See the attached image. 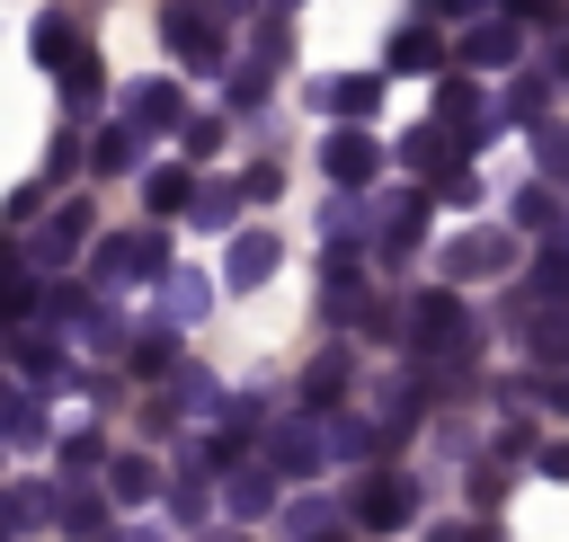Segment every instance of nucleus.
<instances>
[{
	"label": "nucleus",
	"mask_w": 569,
	"mask_h": 542,
	"mask_svg": "<svg viewBox=\"0 0 569 542\" xmlns=\"http://www.w3.org/2000/svg\"><path fill=\"white\" fill-rule=\"evenodd\" d=\"M222 18H231L222 0H169V9H160V36H169V53H178L196 80L231 71V27H222Z\"/></svg>",
	"instance_id": "nucleus-1"
},
{
	"label": "nucleus",
	"mask_w": 569,
	"mask_h": 542,
	"mask_svg": "<svg viewBox=\"0 0 569 542\" xmlns=\"http://www.w3.org/2000/svg\"><path fill=\"white\" fill-rule=\"evenodd\" d=\"M453 62H462V71L507 80V71L525 62V18H507V9H498V18H471V27L453 36Z\"/></svg>",
	"instance_id": "nucleus-2"
},
{
	"label": "nucleus",
	"mask_w": 569,
	"mask_h": 542,
	"mask_svg": "<svg viewBox=\"0 0 569 542\" xmlns=\"http://www.w3.org/2000/svg\"><path fill=\"white\" fill-rule=\"evenodd\" d=\"M409 338H418V355H445V364H462V355H471V320H462L453 284H436V293H418V302H409Z\"/></svg>",
	"instance_id": "nucleus-3"
},
{
	"label": "nucleus",
	"mask_w": 569,
	"mask_h": 542,
	"mask_svg": "<svg viewBox=\"0 0 569 542\" xmlns=\"http://www.w3.org/2000/svg\"><path fill=\"white\" fill-rule=\"evenodd\" d=\"M89 275H98V293H124L133 275H169V240H160V231H124V240H98Z\"/></svg>",
	"instance_id": "nucleus-4"
},
{
	"label": "nucleus",
	"mask_w": 569,
	"mask_h": 542,
	"mask_svg": "<svg viewBox=\"0 0 569 542\" xmlns=\"http://www.w3.org/2000/svg\"><path fill=\"white\" fill-rule=\"evenodd\" d=\"M462 160H471V142H462V124H445V116H436V124H418V133H400V169H409V178H427V187H445Z\"/></svg>",
	"instance_id": "nucleus-5"
},
{
	"label": "nucleus",
	"mask_w": 569,
	"mask_h": 542,
	"mask_svg": "<svg viewBox=\"0 0 569 542\" xmlns=\"http://www.w3.org/2000/svg\"><path fill=\"white\" fill-rule=\"evenodd\" d=\"M436 267H445L453 284H471V275H507V267H516V231H489V222H480V231L445 240V258H436Z\"/></svg>",
	"instance_id": "nucleus-6"
},
{
	"label": "nucleus",
	"mask_w": 569,
	"mask_h": 542,
	"mask_svg": "<svg viewBox=\"0 0 569 542\" xmlns=\"http://www.w3.org/2000/svg\"><path fill=\"white\" fill-rule=\"evenodd\" d=\"M409 515H418V480H409V471H373V480L356 489V524H365V533H400Z\"/></svg>",
	"instance_id": "nucleus-7"
},
{
	"label": "nucleus",
	"mask_w": 569,
	"mask_h": 542,
	"mask_svg": "<svg viewBox=\"0 0 569 542\" xmlns=\"http://www.w3.org/2000/svg\"><path fill=\"white\" fill-rule=\"evenodd\" d=\"M382 71H409V80H445V71H453V44H445V36L418 18V27H400V36H391Z\"/></svg>",
	"instance_id": "nucleus-8"
},
{
	"label": "nucleus",
	"mask_w": 569,
	"mask_h": 542,
	"mask_svg": "<svg viewBox=\"0 0 569 542\" xmlns=\"http://www.w3.org/2000/svg\"><path fill=\"white\" fill-rule=\"evenodd\" d=\"M418 222H427V195H418V187L373 195V249H382V258H409V249H418Z\"/></svg>",
	"instance_id": "nucleus-9"
},
{
	"label": "nucleus",
	"mask_w": 569,
	"mask_h": 542,
	"mask_svg": "<svg viewBox=\"0 0 569 542\" xmlns=\"http://www.w3.org/2000/svg\"><path fill=\"white\" fill-rule=\"evenodd\" d=\"M267 462H276V471H284V480H311V471H320V462H329V435H320V426H311V418H284V426H276V435H267Z\"/></svg>",
	"instance_id": "nucleus-10"
},
{
	"label": "nucleus",
	"mask_w": 569,
	"mask_h": 542,
	"mask_svg": "<svg viewBox=\"0 0 569 542\" xmlns=\"http://www.w3.org/2000/svg\"><path fill=\"white\" fill-rule=\"evenodd\" d=\"M276 258H284V240H276V231H231V249H222V275L249 293V284H267V275H276Z\"/></svg>",
	"instance_id": "nucleus-11"
},
{
	"label": "nucleus",
	"mask_w": 569,
	"mask_h": 542,
	"mask_svg": "<svg viewBox=\"0 0 569 542\" xmlns=\"http://www.w3.org/2000/svg\"><path fill=\"white\" fill-rule=\"evenodd\" d=\"M116 107H124L133 124H169V133L187 124V98H178V80H133V89H124Z\"/></svg>",
	"instance_id": "nucleus-12"
},
{
	"label": "nucleus",
	"mask_w": 569,
	"mask_h": 542,
	"mask_svg": "<svg viewBox=\"0 0 569 542\" xmlns=\"http://www.w3.org/2000/svg\"><path fill=\"white\" fill-rule=\"evenodd\" d=\"M311 107H338V116H373V107H382V71H347V80H311Z\"/></svg>",
	"instance_id": "nucleus-13"
},
{
	"label": "nucleus",
	"mask_w": 569,
	"mask_h": 542,
	"mask_svg": "<svg viewBox=\"0 0 569 542\" xmlns=\"http://www.w3.org/2000/svg\"><path fill=\"white\" fill-rule=\"evenodd\" d=\"M542 107H551V71H507V98H498V124H542Z\"/></svg>",
	"instance_id": "nucleus-14"
},
{
	"label": "nucleus",
	"mask_w": 569,
	"mask_h": 542,
	"mask_svg": "<svg viewBox=\"0 0 569 542\" xmlns=\"http://www.w3.org/2000/svg\"><path fill=\"white\" fill-rule=\"evenodd\" d=\"M329 178L338 187H373V169H382V142H365V133H329Z\"/></svg>",
	"instance_id": "nucleus-15"
},
{
	"label": "nucleus",
	"mask_w": 569,
	"mask_h": 542,
	"mask_svg": "<svg viewBox=\"0 0 569 542\" xmlns=\"http://www.w3.org/2000/svg\"><path fill=\"white\" fill-rule=\"evenodd\" d=\"M107 498H116V506H151V498H160V462H151V453H116V462H107Z\"/></svg>",
	"instance_id": "nucleus-16"
},
{
	"label": "nucleus",
	"mask_w": 569,
	"mask_h": 542,
	"mask_svg": "<svg viewBox=\"0 0 569 542\" xmlns=\"http://www.w3.org/2000/svg\"><path fill=\"white\" fill-rule=\"evenodd\" d=\"M560 293H569V231H551L542 258L525 267V302H560Z\"/></svg>",
	"instance_id": "nucleus-17"
},
{
	"label": "nucleus",
	"mask_w": 569,
	"mask_h": 542,
	"mask_svg": "<svg viewBox=\"0 0 569 542\" xmlns=\"http://www.w3.org/2000/svg\"><path fill=\"white\" fill-rule=\"evenodd\" d=\"M142 195H151V213H187V204H196V160L178 151L169 169H151V178H142Z\"/></svg>",
	"instance_id": "nucleus-18"
},
{
	"label": "nucleus",
	"mask_w": 569,
	"mask_h": 542,
	"mask_svg": "<svg viewBox=\"0 0 569 542\" xmlns=\"http://www.w3.org/2000/svg\"><path fill=\"white\" fill-rule=\"evenodd\" d=\"M240 204H249V187H222V178H213V187H196L187 222H196V231H240Z\"/></svg>",
	"instance_id": "nucleus-19"
},
{
	"label": "nucleus",
	"mask_w": 569,
	"mask_h": 542,
	"mask_svg": "<svg viewBox=\"0 0 569 542\" xmlns=\"http://www.w3.org/2000/svg\"><path fill=\"white\" fill-rule=\"evenodd\" d=\"M98 98H107V71H98V53H89V44H80V53H71V62H62V107H71V116H89V107H98Z\"/></svg>",
	"instance_id": "nucleus-20"
},
{
	"label": "nucleus",
	"mask_w": 569,
	"mask_h": 542,
	"mask_svg": "<svg viewBox=\"0 0 569 542\" xmlns=\"http://www.w3.org/2000/svg\"><path fill=\"white\" fill-rule=\"evenodd\" d=\"M80 240H89V204H62V213L44 222V240H36V267H62Z\"/></svg>",
	"instance_id": "nucleus-21"
},
{
	"label": "nucleus",
	"mask_w": 569,
	"mask_h": 542,
	"mask_svg": "<svg viewBox=\"0 0 569 542\" xmlns=\"http://www.w3.org/2000/svg\"><path fill=\"white\" fill-rule=\"evenodd\" d=\"M27 44H36V62H44V71H62V62L80 53V36H71V18H62V9H44V18L27 27Z\"/></svg>",
	"instance_id": "nucleus-22"
},
{
	"label": "nucleus",
	"mask_w": 569,
	"mask_h": 542,
	"mask_svg": "<svg viewBox=\"0 0 569 542\" xmlns=\"http://www.w3.org/2000/svg\"><path fill=\"white\" fill-rule=\"evenodd\" d=\"M222 506H231L240 524L267 515V506H276V471H231V480H222Z\"/></svg>",
	"instance_id": "nucleus-23"
},
{
	"label": "nucleus",
	"mask_w": 569,
	"mask_h": 542,
	"mask_svg": "<svg viewBox=\"0 0 569 542\" xmlns=\"http://www.w3.org/2000/svg\"><path fill=\"white\" fill-rule=\"evenodd\" d=\"M9 515H18V533H27V524H62V498H53L44 480H9Z\"/></svg>",
	"instance_id": "nucleus-24"
},
{
	"label": "nucleus",
	"mask_w": 569,
	"mask_h": 542,
	"mask_svg": "<svg viewBox=\"0 0 569 542\" xmlns=\"http://www.w3.org/2000/svg\"><path fill=\"white\" fill-rule=\"evenodd\" d=\"M62 533H71V542H116V533H107V498L71 489V498H62Z\"/></svg>",
	"instance_id": "nucleus-25"
},
{
	"label": "nucleus",
	"mask_w": 569,
	"mask_h": 542,
	"mask_svg": "<svg viewBox=\"0 0 569 542\" xmlns=\"http://www.w3.org/2000/svg\"><path fill=\"white\" fill-rule=\"evenodd\" d=\"M133 133H142L133 116H124V124H107V133L89 142V169H98V178H116V169H133Z\"/></svg>",
	"instance_id": "nucleus-26"
},
{
	"label": "nucleus",
	"mask_w": 569,
	"mask_h": 542,
	"mask_svg": "<svg viewBox=\"0 0 569 542\" xmlns=\"http://www.w3.org/2000/svg\"><path fill=\"white\" fill-rule=\"evenodd\" d=\"M222 142H231V133H222V116H187V124H178V151H187V160H213Z\"/></svg>",
	"instance_id": "nucleus-27"
},
{
	"label": "nucleus",
	"mask_w": 569,
	"mask_h": 542,
	"mask_svg": "<svg viewBox=\"0 0 569 542\" xmlns=\"http://www.w3.org/2000/svg\"><path fill=\"white\" fill-rule=\"evenodd\" d=\"M356 293H365V275H356L347 258H329V293H320V311H329V320H347V311H356Z\"/></svg>",
	"instance_id": "nucleus-28"
},
{
	"label": "nucleus",
	"mask_w": 569,
	"mask_h": 542,
	"mask_svg": "<svg viewBox=\"0 0 569 542\" xmlns=\"http://www.w3.org/2000/svg\"><path fill=\"white\" fill-rule=\"evenodd\" d=\"M329 524H338V515H329V498H302V506H284V533H293V542H329Z\"/></svg>",
	"instance_id": "nucleus-29"
},
{
	"label": "nucleus",
	"mask_w": 569,
	"mask_h": 542,
	"mask_svg": "<svg viewBox=\"0 0 569 542\" xmlns=\"http://www.w3.org/2000/svg\"><path fill=\"white\" fill-rule=\"evenodd\" d=\"M169 364H178V338L169 329H142L133 338V373H169Z\"/></svg>",
	"instance_id": "nucleus-30"
},
{
	"label": "nucleus",
	"mask_w": 569,
	"mask_h": 542,
	"mask_svg": "<svg viewBox=\"0 0 569 542\" xmlns=\"http://www.w3.org/2000/svg\"><path fill=\"white\" fill-rule=\"evenodd\" d=\"M53 453H62V471H98V462H107V444H98V426H71V435H62Z\"/></svg>",
	"instance_id": "nucleus-31"
},
{
	"label": "nucleus",
	"mask_w": 569,
	"mask_h": 542,
	"mask_svg": "<svg viewBox=\"0 0 569 542\" xmlns=\"http://www.w3.org/2000/svg\"><path fill=\"white\" fill-rule=\"evenodd\" d=\"M533 160L542 178H569V124H533Z\"/></svg>",
	"instance_id": "nucleus-32"
},
{
	"label": "nucleus",
	"mask_w": 569,
	"mask_h": 542,
	"mask_svg": "<svg viewBox=\"0 0 569 542\" xmlns=\"http://www.w3.org/2000/svg\"><path fill=\"white\" fill-rule=\"evenodd\" d=\"M516 222H525V231H560V204H551V187H525V195H516Z\"/></svg>",
	"instance_id": "nucleus-33"
},
{
	"label": "nucleus",
	"mask_w": 569,
	"mask_h": 542,
	"mask_svg": "<svg viewBox=\"0 0 569 542\" xmlns=\"http://www.w3.org/2000/svg\"><path fill=\"white\" fill-rule=\"evenodd\" d=\"M338 391H347V347H338V355H320V364H311V409H329V400H338Z\"/></svg>",
	"instance_id": "nucleus-34"
},
{
	"label": "nucleus",
	"mask_w": 569,
	"mask_h": 542,
	"mask_svg": "<svg viewBox=\"0 0 569 542\" xmlns=\"http://www.w3.org/2000/svg\"><path fill=\"white\" fill-rule=\"evenodd\" d=\"M36 302V267H0V320H18Z\"/></svg>",
	"instance_id": "nucleus-35"
},
{
	"label": "nucleus",
	"mask_w": 569,
	"mask_h": 542,
	"mask_svg": "<svg viewBox=\"0 0 569 542\" xmlns=\"http://www.w3.org/2000/svg\"><path fill=\"white\" fill-rule=\"evenodd\" d=\"M489 453H498V462H516V453H542V444H533V418H507V426H498V444H489Z\"/></svg>",
	"instance_id": "nucleus-36"
},
{
	"label": "nucleus",
	"mask_w": 569,
	"mask_h": 542,
	"mask_svg": "<svg viewBox=\"0 0 569 542\" xmlns=\"http://www.w3.org/2000/svg\"><path fill=\"white\" fill-rule=\"evenodd\" d=\"M498 498H507V480H498V453H489V462H480V471H471V506H480V515H489V506H498Z\"/></svg>",
	"instance_id": "nucleus-37"
},
{
	"label": "nucleus",
	"mask_w": 569,
	"mask_h": 542,
	"mask_svg": "<svg viewBox=\"0 0 569 542\" xmlns=\"http://www.w3.org/2000/svg\"><path fill=\"white\" fill-rule=\"evenodd\" d=\"M71 169H80V133L62 124V142H53V160H44V178H71Z\"/></svg>",
	"instance_id": "nucleus-38"
},
{
	"label": "nucleus",
	"mask_w": 569,
	"mask_h": 542,
	"mask_svg": "<svg viewBox=\"0 0 569 542\" xmlns=\"http://www.w3.org/2000/svg\"><path fill=\"white\" fill-rule=\"evenodd\" d=\"M276 187H284V169H276V160H258V169H249V204H267Z\"/></svg>",
	"instance_id": "nucleus-39"
},
{
	"label": "nucleus",
	"mask_w": 569,
	"mask_h": 542,
	"mask_svg": "<svg viewBox=\"0 0 569 542\" xmlns=\"http://www.w3.org/2000/svg\"><path fill=\"white\" fill-rule=\"evenodd\" d=\"M542 471H551V480H569V435H551V444H542Z\"/></svg>",
	"instance_id": "nucleus-40"
},
{
	"label": "nucleus",
	"mask_w": 569,
	"mask_h": 542,
	"mask_svg": "<svg viewBox=\"0 0 569 542\" xmlns=\"http://www.w3.org/2000/svg\"><path fill=\"white\" fill-rule=\"evenodd\" d=\"M507 18H560V0H498Z\"/></svg>",
	"instance_id": "nucleus-41"
},
{
	"label": "nucleus",
	"mask_w": 569,
	"mask_h": 542,
	"mask_svg": "<svg viewBox=\"0 0 569 542\" xmlns=\"http://www.w3.org/2000/svg\"><path fill=\"white\" fill-rule=\"evenodd\" d=\"M436 18H480V0H427Z\"/></svg>",
	"instance_id": "nucleus-42"
},
{
	"label": "nucleus",
	"mask_w": 569,
	"mask_h": 542,
	"mask_svg": "<svg viewBox=\"0 0 569 542\" xmlns=\"http://www.w3.org/2000/svg\"><path fill=\"white\" fill-rule=\"evenodd\" d=\"M542 71H551V80H569V36H560V44L542 53Z\"/></svg>",
	"instance_id": "nucleus-43"
},
{
	"label": "nucleus",
	"mask_w": 569,
	"mask_h": 542,
	"mask_svg": "<svg viewBox=\"0 0 569 542\" xmlns=\"http://www.w3.org/2000/svg\"><path fill=\"white\" fill-rule=\"evenodd\" d=\"M427 542H489L480 524H445V533H427Z\"/></svg>",
	"instance_id": "nucleus-44"
},
{
	"label": "nucleus",
	"mask_w": 569,
	"mask_h": 542,
	"mask_svg": "<svg viewBox=\"0 0 569 542\" xmlns=\"http://www.w3.org/2000/svg\"><path fill=\"white\" fill-rule=\"evenodd\" d=\"M116 542H160V533H142V524H133V533H116Z\"/></svg>",
	"instance_id": "nucleus-45"
},
{
	"label": "nucleus",
	"mask_w": 569,
	"mask_h": 542,
	"mask_svg": "<svg viewBox=\"0 0 569 542\" xmlns=\"http://www.w3.org/2000/svg\"><path fill=\"white\" fill-rule=\"evenodd\" d=\"M222 9H258V0H222Z\"/></svg>",
	"instance_id": "nucleus-46"
},
{
	"label": "nucleus",
	"mask_w": 569,
	"mask_h": 542,
	"mask_svg": "<svg viewBox=\"0 0 569 542\" xmlns=\"http://www.w3.org/2000/svg\"><path fill=\"white\" fill-rule=\"evenodd\" d=\"M222 542H249V533H222Z\"/></svg>",
	"instance_id": "nucleus-47"
},
{
	"label": "nucleus",
	"mask_w": 569,
	"mask_h": 542,
	"mask_svg": "<svg viewBox=\"0 0 569 542\" xmlns=\"http://www.w3.org/2000/svg\"><path fill=\"white\" fill-rule=\"evenodd\" d=\"M0 267H9V249H0Z\"/></svg>",
	"instance_id": "nucleus-48"
}]
</instances>
